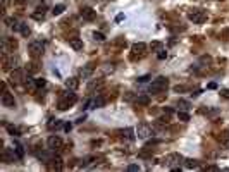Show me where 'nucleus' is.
<instances>
[{
  "instance_id": "obj_4",
  "label": "nucleus",
  "mask_w": 229,
  "mask_h": 172,
  "mask_svg": "<svg viewBox=\"0 0 229 172\" xmlns=\"http://www.w3.org/2000/svg\"><path fill=\"white\" fill-rule=\"evenodd\" d=\"M28 50H30V53L33 57H38L43 53L45 50V43L41 41V40H35V41H30V45H28Z\"/></svg>"
},
{
  "instance_id": "obj_27",
  "label": "nucleus",
  "mask_w": 229,
  "mask_h": 172,
  "mask_svg": "<svg viewBox=\"0 0 229 172\" xmlns=\"http://www.w3.org/2000/svg\"><path fill=\"white\" fill-rule=\"evenodd\" d=\"M52 162H53V169H55V170H62V158L61 157H55Z\"/></svg>"
},
{
  "instance_id": "obj_44",
  "label": "nucleus",
  "mask_w": 229,
  "mask_h": 172,
  "mask_svg": "<svg viewBox=\"0 0 229 172\" xmlns=\"http://www.w3.org/2000/svg\"><path fill=\"white\" fill-rule=\"evenodd\" d=\"M122 19H124V14H119V16L116 17V21H122Z\"/></svg>"
},
{
  "instance_id": "obj_29",
  "label": "nucleus",
  "mask_w": 229,
  "mask_h": 172,
  "mask_svg": "<svg viewBox=\"0 0 229 172\" xmlns=\"http://www.w3.org/2000/svg\"><path fill=\"white\" fill-rule=\"evenodd\" d=\"M150 50L152 52H160L162 50V43L160 41H152L150 43Z\"/></svg>"
},
{
  "instance_id": "obj_36",
  "label": "nucleus",
  "mask_w": 229,
  "mask_h": 172,
  "mask_svg": "<svg viewBox=\"0 0 229 172\" xmlns=\"http://www.w3.org/2000/svg\"><path fill=\"white\" fill-rule=\"evenodd\" d=\"M157 57H159V60H164V59H167V52H164V50L157 52Z\"/></svg>"
},
{
  "instance_id": "obj_15",
  "label": "nucleus",
  "mask_w": 229,
  "mask_h": 172,
  "mask_svg": "<svg viewBox=\"0 0 229 172\" xmlns=\"http://www.w3.org/2000/svg\"><path fill=\"white\" fill-rule=\"evenodd\" d=\"M93 74V65H83L79 69V79H90Z\"/></svg>"
},
{
  "instance_id": "obj_3",
  "label": "nucleus",
  "mask_w": 229,
  "mask_h": 172,
  "mask_svg": "<svg viewBox=\"0 0 229 172\" xmlns=\"http://www.w3.org/2000/svg\"><path fill=\"white\" fill-rule=\"evenodd\" d=\"M183 155H179V153H169V155H165L164 157V160H162V163H164L165 167H169V169H174V167H179L183 163Z\"/></svg>"
},
{
  "instance_id": "obj_30",
  "label": "nucleus",
  "mask_w": 229,
  "mask_h": 172,
  "mask_svg": "<svg viewBox=\"0 0 229 172\" xmlns=\"http://www.w3.org/2000/svg\"><path fill=\"white\" fill-rule=\"evenodd\" d=\"M184 165H186L188 169H196V167H198V162H196V160L188 158V160H184Z\"/></svg>"
},
{
  "instance_id": "obj_17",
  "label": "nucleus",
  "mask_w": 229,
  "mask_h": 172,
  "mask_svg": "<svg viewBox=\"0 0 229 172\" xmlns=\"http://www.w3.org/2000/svg\"><path fill=\"white\" fill-rule=\"evenodd\" d=\"M45 10H47V9H45V5H41V7H36L35 12L31 14V17H33V19H36V21H41V19L45 17Z\"/></svg>"
},
{
  "instance_id": "obj_26",
  "label": "nucleus",
  "mask_w": 229,
  "mask_h": 172,
  "mask_svg": "<svg viewBox=\"0 0 229 172\" xmlns=\"http://www.w3.org/2000/svg\"><path fill=\"white\" fill-rule=\"evenodd\" d=\"M62 126V122L59 119H50V122H48V129H59Z\"/></svg>"
},
{
  "instance_id": "obj_5",
  "label": "nucleus",
  "mask_w": 229,
  "mask_h": 172,
  "mask_svg": "<svg viewBox=\"0 0 229 172\" xmlns=\"http://www.w3.org/2000/svg\"><path fill=\"white\" fill-rule=\"evenodd\" d=\"M188 19H190V21H193L195 24H202V22L207 19V12H205V10H202V9H193V10L188 14Z\"/></svg>"
},
{
  "instance_id": "obj_24",
  "label": "nucleus",
  "mask_w": 229,
  "mask_h": 172,
  "mask_svg": "<svg viewBox=\"0 0 229 172\" xmlns=\"http://www.w3.org/2000/svg\"><path fill=\"white\" fill-rule=\"evenodd\" d=\"M38 157H40V160H41L43 163H50V162L53 160V157H52V155H48L47 151H41V153H40Z\"/></svg>"
},
{
  "instance_id": "obj_22",
  "label": "nucleus",
  "mask_w": 229,
  "mask_h": 172,
  "mask_svg": "<svg viewBox=\"0 0 229 172\" xmlns=\"http://www.w3.org/2000/svg\"><path fill=\"white\" fill-rule=\"evenodd\" d=\"M14 151H16V155H18V158H24V146L21 145V143H16L14 145Z\"/></svg>"
},
{
  "instance_id": "obj_35",
  "label": "nucleus",
  "mask_w": 229,
  "mask_h": 172,
  "mask_svg": "<svg viewBox=\"0 0 229 172\" xmlns=\"http://www.w3.org/2000/svg\"><path fill=\"white\" fill-rule=\"evenodd\" d=\"M91 160H95V158H93V157H86V158H83V160H81V167H86V165H90Z\"/></svg>"
},
{
  "instance_id": "obj_2",
  "label": "nucleus",
  "mask_w": 229,
  "mask_h": 172,
  "mask_svg": "<svg viewBox=\"0 0 229 172\" xmlns=\"http://www.w3.org/2000/svg\"><path fill=\"white\" fill-rule=\"evenodd\" d=\"M169 86V81H167V77H157V79H153V81L150 83V88H148V91H150L152 95H157L160 93V91H164L165 88Z\"/></svg>"
},
{
  "instance_id": "obj_8",
  "label": "nucleus",
  "mask_w": 229,
  "mask_h": 172,
  "mask_svg": "<svg viewBox=\"0 0 229 172\" xmlns=\"http://www.w3.org/2000/svg\"><path fill=\"white\" fill-rule=\"evenodd\" d=\"M18 48V41L14 38H4V41H2V50H4V53H9V52H14Z\"/></svg>"
},
{
  "instance_id": "obj_38",
  "label": "nucleus",
  "mask_w": 229,
  "mask_h": 172,
  "mask_svg": "<svg viewBox=\"0 0 229 172\" xmlns=\"http://www.w3.org/2000/svg\"><path fill=\"white\" fill-rule=\"evenodd\" d=\"M128 170H129V172H138V170H140V165H136V163H131L129 167H128Z\"/></svg>"
},
{
  "instance_id": "obj_14",
  "label": "nucleus",
  "mask_w": 229,
  "mask_h": 172,
  "mask_svg": "<svg viewBox=\"0 0 229 172\" xmlns=\"http://www.w3.org/2000/svg\"><path fill=\"white\" fill-rule=\"evenodd\" d=\"M4 67L5 69H18L19 67V59H18V57H14V55H10L9 59L5 57V59H4Z\"/></svg>"
},
{
  "instance_id": "obj_45",
  "label": "nucleus",
  "mask_w": 229,
  "mask_h": 172,
  "mask_svg": "<svg viewBox=\"0 0 229 172\" xmlns=\"http://www.w3.org/2000/svg\"><path fill=\"white\" fill-rule=\"evenodd\" d=\"M83 120H85V115H83V117H79V119H78V120H76V124H81Z\"/></svg>"
},
{
  "instance_id": "obj_40",
  "label": "nucleus",
  "mask_w": 229,
  "mask_h": 172,
  "mask_svg": "<svg viewBox=\"0 0 229 172\" xmlns=\"http://www.w3.org/2000/svg\"><path fill=\"white\" fill-rule=\"evenodd\" d=\"M205 170H212V172H217L219 170V167H215V165H207V169Z\"/></svg>"
},
{
  "instance_id": "obj_9",
  "label": "nucleus",
  "mask_w": 229,
  "mask_h": 172,
  "mask_svg": "<svg viewBox=\"0 0 229 172\" xmlns=\"http://www.w3.org/2000/svg\"><path fill=\"white\" fill-rule=\"evenodd\" d=\"M16 158H18V155H16L14 148H4V150H2V160H4L5 163H12Z\"/></svg>"
},
{
  "instance_id": "obj_12",
  "label": "nucleus",
  "mask_w": 229,
  "mask_h": 172,
  "mask_svg": "<svg viewBox=\"0 0 229 172\" xmlns=\"http://www.w3.org/2000/svg\"><path fill=\"white\" fill-rule=\"evenodd\" d=\"M9 79H10V83H12V84H19V83H22V79H24V72H22L19 67L18 69H12V72H10Z\"/></svg>"
},
{
  "instance_id": "obj_10",
  "label": "nucleus",
  "mask_w": 229,
  "mask_h": 172,
  "mask_svg": "<svg viewBox=\"0 0 229 172\" xmlns=\"http://www.w3.org/2000/svg\"><path fill=\"white\" fill-rule=\"evenodd\" d=\"M47 145H48V148H50L52 151H55V150H61L64 143H62V139L59 136H50L47 139Z\"/></svg>"
},
{
  "instance_id": "obj_16",
  "label": "nucleus",
  "mask_w": 229,
  "mask_h": 172,
  "mask_svg": "<svg viewBox=\"0 0 229 172\" xmlns=\"http://www.w3.org/2000/svg\"><path fill=\"white\" fill-rule=\"evenodd\" d=\"M104 86V79H91L88 84V93H93L95 90H100Z\"/></svg>"
},
{
  "instance_id": "obj_7",
  "label": "nucleus",
  "mask_w": 229,
  "mask_h": 172,
  "mask_svg": "<svg viewBox=\"0 0 229 172\" xmlns=\"http://www.w3.org/2000/svg\"><path fill=\"white\" fill-rule=\"evenodd\" d=\"M134 131H136V136L140 139H148L153 134V131H152V127L148 124H138V127L134 129Z\"/></svg>"
},
{
  "instance_id": "obj_32",
  "label": "nucleus",
  "mask_w": 229,
  "mask_h": 172,
  "mask_svg": "<svg viewBox=\"0 0 229 172\" xmlns=\"http://www.w3.org/2000/svg\"><path fill=\"white\" fill-rule=\"evenodd\" d=\"M21 34H22V36H26V38L31 34V29H30V26H28V24H21Z\"/></svg>"
},
{
  "instance_id": "obj_6",
  "label": "nucleus",
  "mask_w": 229,
  "mask_h": 172,
  "mask_svg": "<svg viewBox=\"0 0 229 172\" xmlns=\"http://www.w3.org/2000/svg\"><path fill=\"white\" fill-rule=\"evenodd\" d=\"M145 53H147V45L143 41L134 43L133 47H131V57H133V59H141Z\"/></svg>"
},
{
  "instance_id": "obj_21",
  "label": "nucleus",
  "mask_w": 229,
  "mask_h": 172,
  "mask_svg": "<svg viewBox=\"0 0 229 172\" xmlns=\"http://www.w3.org/2000/svg\"><path fill=\"white\" fill-rule=\"evenodd\" d=\"M133 133H136V131H133L131 127L121 129V131H119V134H121L122 138H126V139H134V134H133Z\"/></svg>"
},
{
  "instance_id": "obj_42",
  "label": "nucleus",
  "mask_w": 229,
  "mask_h": 172,
  "mask_svg": "<svg viewBox=\"0 0 229 172\" xmlns=\"http://www.w3.org/2000/svg\"><path fill=\"white\" fill-rule=\"evenodd\" d=\"M215 88H217L215 83H210V84H208V90H215Z\"/></svg>"
},
{
  "instance_id": "obj_34",
  "label": "nucleus",
  "mask_w": 229,
  "mask_h": 172,
  "mask_svg": "<svg viewBox=\"0 0 229 172\" xmlns=\"http://www.w3.org/2000/svg\"><path fill=\"white\" fill-rule=\"evenodd\" d=\"M93 38H95L97 41H104V40H105V34L100 33V31H95V33H93Z\"/></svg>"
},
{
  "instance_id": "obj_46",
  "label": "nucleus",
  "mask_w": 229,
  "mask_h": 172,
  "mask_svg": "<svg viewBox=\"0 0 229 172\" xmlns=\"http://www.w3.org/2000/svg\"><path fill=\"white\" fill-rule=\"evenodd\" d=\"M97 2H100V0H97Z\"/></svg>"
},
{
  "instance_id": "obj_13",
  "label": "nucleus",
  "mask_w": 229,
  "mask_h": 172,
  "mask_svg": "<svg viewBox=\"0 0 229 172\" xmlns=\"http://www.w3.org/2000/svg\"><path fill=\"white\" fill-rule=\"evenodd\" d=\"M2 105L7 107V108H14L16 107V100H14V96L10 93L4 91V93H2Z\"/></svg>"
},
{
  "instance_id": "obj_37",
  "label": "nucleus",
  "mask_w": 229,
  "mask_h": 172,
  "mask_svg": "<svg viewBox=\"0 0 229 172\" xmlns=\"http://www.w3.org/2000/svg\"><path fill=\"white\" fill-rule=\"evenodd\" d=\"M36 86H38V88H43V86H47V81H45L43 77H40V79H36Z\"/></svg>"
},
{
  "instance_id": "obj_39",
  "label": "nucleus",
  "mask_w": 229,
  "mask_h": 172,
  "mask_svg": "<svg viewBox=\"0 0 229 172\" xmlns=\"http://www.w3.org/2000/svg\"><path fill=\"white\" fill-rule=\"evenodd\" d=\"M148 79H150V76H148V74H145V76L138 77V81H140V83H145V81H148Z\"/></svg>"
},
{
  "instance_id": "obj_11",
  "label": "nucleus",
  "mask_w": 229,
  "mask_h": 172,
  "mask_svg": "<svg viewBox=\"0 0 229 172\" xmlns=\"http://www.w3.org/2000/svg\"><path fill=\"white\" fill-rule=\"evenodd\" d=\"M79 14H81V17L85 21H95V17H97V10H93L91 7H81Z\"/></svg>"
},
{
  "instance_id": "obj_18",
  "label": "nucleus",
  "mask_w": 229,
  "mask_h": 172,
  "mask_svg": "<svg viewBox=\"0 0 229 172\" xmlns=\"http://www.w3.org/2000/svg\"><path fill=\"white\" fill-rule=\"evenodd\" d=\"M24 81H26V88H28L30 91H36V90H38V86H36V79H35V77L28 76V77H24Z\"/></svg>"
},
{
  "instance_id": "obj_33",
  "label": "nucleus",
  "mask_w": 229,
  "mask_h": 172,
  "mask_svg": "<svg viewBox=\"0 0 229 172\" xmlns=\"http://www.w3.org/2000/svg\"><path fill=\"white\" fill-rule=\"evenodd\" d=\"M148 102H150V98H148V96H145V95H141V96H138V98H136V103H140V105H148Z\"/></svg>"
},
{
  "instance_id": "obj_28",
  "label": "nucleus",
  "mask_w": 229,
  "mask_h": 172,
  "mask_svg": "<svg viewBox=\"0 0 229 172\" xmlns=\"http://www.w3.org/2000/svg\"><path fill=\"white\" fill-rule=\"evenodd\" d=\"M177 107H181L183 110H188V108H190V102H188V100L179 98V100H177Z\"/></svg>"
},
{
  "instance_id": "obj_41",
  "label": "nucleus",
  "mask_w": 229,
  "mask_h": 172,
  "mask_svg": "<svg viewBox=\"0 0 229 172\" xmlns=\"http://www.w3.org/2000/svg\"><path fill=\"white\" fill-rule=\"evenodd\" d=\"M64 129H65V131H67V133H69L71 129H73V124H69V122H67V124L64 126Z\"/></svg>"
},
{
  "instance_id": "obj_20",
  "label": "nucleus",
  "mask_w": 229,
  "mask_h": 172,
  "mask_svg": "<svg viewBox=\"0 0 229 172\" xmlns=\"http://www.w3.org/2000/svg\"><path fill=\"white\" fill-rule=\"evenodd\" d=\"M65 86H67V90H78L79 79H76V77H69V79H65Z\"/></svg>"
},
{
  "instance_id": "obj_23",
  "label": "nucleus",
  "mask_w": 229,
  "mask_h": 172,
  "mask_svg": "<svg viewBox=\"0 0 229 172\" xmlns=\"http://www.w3.org/2000/svg\"><path fill=\"white\" fill-rule=\"evenodd\" d=\"M5 129H7V133L12 134V136H21V131L12 124H5Z\"/></svg>"
},
{
  "instance_id": "obj_19",
  "label": "nucleus",
  "mask_w": 229,
  "mask_h": 172,
  "mask_svg": "<svg viewBox=\"0 0 229 172\" xmlns=\"http://www.w3.org/2000/svg\"><path fill=\"white\" fill-rule=\"evenodd\" d=\"M69 45H71V47H73L76 52L83 50V40H81V38H71V40H69Z\"/></svg>"
},
{
  "instance_id": "obj_25",
  "label": "nucleus",
  "mask_w": 229,
  "mask_h": 172,
  "mask_svg": "<svg viewBox=\"0 0 229 172\" xmlns=\"http://www.w3.org/2000/svg\"><path fill=\"white\" fill-rule=\"evenodd\" d=\"M65 10V5H62V4H59V5H55V7L52 9V14L53 16H61L62 12Z\"/></svg>"
},
{
  "instance_id": "obj_31",
  "label": "nucleus",
  "mask_w": 229,
  "mask_h": 172,
  "mask_svg": "<svg viewBox=\"0 0 229 172\" xmlns=\"http://www.w3.org/2000/svg\"><path fill=\"white\" fill-rule=\"evenodd\" d=\"M177 119L183 120V122H188L190 120V114L188 112H177Z\"/></svg>"
},
{
  "instance_id": "obj_1",
  "label": "nucleus",
  "mask_w": 229,
  "mask_h": 172,
  "mask_svg": "<svg viewBox=\"0 0 229 172\" xmlns=\"http://www.w3.org/2000/svg\"><path fill=\"white\" fill-rule=\"evenodd\" d=\"M76 102H78V96H76L74 90H69V91H64V93L61 95V100L57 103V107H59V110H67V108L73 107Z\"/></svg>"
},
{
  "instance_id": "obj_43",
  "label": "nucleus",
  "mask_w": 229,
  "mask_h": 172,
  "mask_svg": "<svg viewBox=\"0 0 229 172\" xmlns=\"http://www.w3.org/2000/svg\"><path fill=\"white\" fill-rule=\"evenodd\" d=\"M220 93H222V96H229V90H222Z\"/></svg>"
}]
</instances>
